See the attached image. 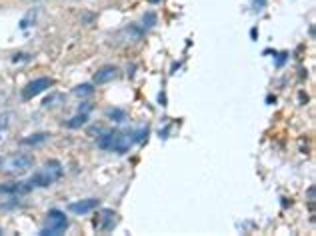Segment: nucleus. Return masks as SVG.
Here are the masks:
<instances>
[{
	"label": "nucleus",
	"mask_w": 316,
	"mask_h": 236,
	"mask_svg": "<svg viewBox=\"0 0 316 236\" xmlns=\"http://www.w3.org/2000/svg\"><path fill=\"white\" fill-rule=\"evenodd\" d=\"M62 174H64V166L58 160H48L42 168L34 172V176L28 182L32 188H48L54 182H58L62 178Z\"/></svg>",
	"instance_id": "obj_1"
},
{
	"label": "nucleus",
	"mask_w": 316,
	"mask_h": 236,
	"mask_svg": "<svg viewBox=\"0 0 316 236\" xmlns=\"http://www.w3.org/2000/svg\"><path fill=\"white\" fill-rule=\"evenodd\" d=\"M34 166V160L28 154H8L0 160V172L8 176H22Z\"/></svg>",
	"instance_id": "obj_2"
},
{
	"label": "nucleus",
	"mask_w": 316,
	"mask_h": 236,
	"mask_svg": "<svg viewBox=\"0 0 316 236\" xmlns=\"http://www.w3.org/2000/svg\"><path fill=\"white\" fill-rule=\"evenodd\" d=\"M68 218H66V214L62 212V210H50L48 212V224L40 230V234L42 236H58L62 234L66 228H68Z\"/></svg>",
	"instance_id": "obj_3"
},
{
	"label": "nucleus",
	"mask_w": 316,
	"mask_h": 236,
	"mask_svg": "<svg viewBox=\"0 0 316 236\" xmlns=\"http://www.w3.org/2000/svg\"><path fill=\"white\" fill-rule=\"evenodd\" d=\"M52 84H54V80L48 78V76H42V78L32 80V82H28V84L22 88V98H24V100H30V98H34V96L42 94L44 90H50Z\"/></svg>",
	"instance_id": "obj_4"
},
{
	"label": "nucleus",
	"mask_w": 316,
	"mask_h": 236,
	"mask_svg": "<svg viewBox=\"0 0 316 236\" xmlns=\"http://www.w3.org/2000/svg\"><path fill=\"white\" fill-rule=\"evenodd\" d=\"M142 36H144V28H140V26H136V24H128V26H124L118 34H116V40H118V44L132 46V44L140 42Z\"/></svg>",
	"instance_id": "obj_5"
},
{
	"label": "nucleus",
	"mask_w": 316,
	"mask_h": 236,
	"mask_svg": "<svg viewBox=\"0 0 316 236\" xmlns=\"http://www.w3.org/2000/svg\"><path fill=\"white\" fill-rule=\"evenodd\" d=\"M132 144H134V134L132 132H116L110 150L116 152V154H126L132 148Z\"/></svg>",
	"instance_id": "obj_6"
},
{
	"label": "nucleus",
	"mask_w": 316,
	"mask_h": 236,
	"mask_svg": "<svg viewBox=\"0 0 316 236\" xmlns=\"http://www.w3.org/2000/svg\"><path fill=\"white\" fill-rule=\"evenodd\" d=\"M30 190H32L30 182H4V184H0V192L10 194V196H22V194H28Z\"/></svg>",
	"instance_id": "obj_7"
},
{
	"label": "nucleus",
	"mask_w": 316,
	"mask_h": 236,
	"mask_svg": "<svg viewBox=\"0 0 316 236\" xmlns=\"http://www.w3.org/2000/svg\"><path fill=\"white\" fill-rule=\"evenodd\" d=\"M120 74V70L116 66H112V64H106V66H102V68H98L96 70V74H94V84H108V82H112V80H116Z\"/></svg>",
	"instance_id": "obj_8"
},
{
	"label": "nucleus",
	"mask_w": 316,
	"mask_h": 236,
	"mask_svg": "<svg viewBox=\"0 0 316 236\" xmlns=\"http://www.w3.org/2000/svg\"><path fill=\"white\" fill-rule=\"evenodd\" d=\"M100 204L98 198H86V200H78V202H70L68 204V210L74 212V214H88L92 210H96Z\"/></svg>",
	"instance_id": "obj_9"
},
{
	"label": "nucleus",
	"mask_w": 316,
	"mask_h": 236,
	"mask_svg": "<svg viewBox=\"0 0 316 236\" xmlns=\"http://www.w3.org/2000/svg\"><path fill=\"white\" fill-rule=\"evenodd\" d=\"M96 218H98V220H96L94 224H96V228L102 230V232H108V230H112V228L116 226V214H114L112 210H102Z\"/></svg>",
	"instance_id": "obj_10"
},
{
	"label": "nucleus",
	"mask_w": 316,
	"mask_h": 236,
	"mask_svg": "<svg viewBox=\"0 0 316 236\" xmlns=\"http://www.w3.org/2000/svg\"><path fill=\"white\" fill-rule=\"evenodd\" d=\"M48 138H50V134L38 132V134H30V136H26V138L22 140V144H24V146H40V144H44Z\"/></svg>",
	"instance_id": "obj_11"
},
{
	"label": "nucleus",
	"mask_w": 316,
	"mask_h": 236,
	"mask_svg": "<svg viewBox=\"0 0 316 236\" xmlns=\"http://www.w3.org/2000/svg\"><path fill=\"white\" fill-rule=\"evenodd\" d=\"M86 122H88V114H84V112H76V116H72L70 120H66V122H64V126H66V128L76 130V128H82Z\"/></svg>",
	"instance_id": "obj_12"
},
{
	"label": "nucleus",
	"mask_w": 316,
	"mask_h": 236,
	"mask_svg": "<svg viewBox=\"0 0 316 236\" xmlns=\"http://www.w3.org/2000/svg\"><path fill=\"white\" fill-rule=\"evenodd\" d=\"M62 102H64V96L54 92V94H50V96L44 100V108H58Z\"/></svg>",
	"instance_id": "obj_13"
},
{
	"label": "nucleus",
	"mask_w": 316,
	"mask_h": 236,
	"mask_svg": "<svg viewBox=\"0 0 316 236\" xmlns=\"http://www.w3.org/2000/svg\"><path fill=\"white\" fill-rule=\"evenodd\" d=\"M92 92H94V86H92V84H80V86H76V88H74V94H76L78 98L90 96Z\"/></svg>",
	"instance_id": "obj_14"
},
{
	"label": "nucleus",
	"mask_w": 316,
	"mask_h": 236,
	"mask_svg": "<svg viewBox=\"0 0 316 236\" xmlns=\"http://www.w3.org/2000/svg\"><path fill=\"white\" fill-rule=\"evenodd\" d=\"M106 116L112 118L114 122H124V120H126V112H124V110H118V108H110V110L106 112Z\"/></svg>",
	"instance_id": "obj_15"
},
{
	"label": "nucleus",
	"mask_w": 316,
	"mask_h": 236,
	"mask_svg": "<svg viewBox=\"0 0 316 236\" xmlns=\"http://www.w3.org/2000/svg\"><path fill=\"white\" fill-rule=\"evenodd\" d=\"M142 24H144V28L156 26V14H154V12H146V14L142 16Z\"/></svg>",
	"instance_id": "obj_16"
},
{
	"label": "nucleus",
	"mask_w": 316,
	"mask_h": 236,
	"mask_svg": "<svg viewBox=\"0 0 316 236\" xmlns=\"http://www.w3.org/2000/svg\"><path fill=\"white\" fill-rule=\"evenodd\" d=\"M134 134V142H142L146 136H148V128H140V130H136V132H132Z\"/></svg>",
	"instance_id": "obj_17"
},
{
	"label": "nucleus",
	"mask_w": 316,
	"mask_h": 236,
	"mask_svg": "<svg viewBox=\"0 0 316 236\" xmlns=\"http://www.w3.org/2000/svg\"><path fill=\"white\" fill-rule=\"evenodd\" d=\"M12 114H8V112H6V114H2V116H0V130H6V128H8V126H10V120H12Z\"/></svg>",
	"instance_id": "obj_18"
},
{
	"label": "nucleus",
	"mask_w": 316,
	"mask_h": 236,
	"mask_svg": "<svg viewBox=\"0 0 316 236\" xmlns=\"http://www.w3.org/2000/svg\"><path fill=\"white\" fill-rule=\"evenodd\" d=\"M78 112H84V114H90L92 112V104H88V102H82L78 108Z\"/></svg>",
	"instance_id": "obj_19"
},
{
	"label": "nucleus",
	"mask_w": 316,
	"mask_h": 236,
	"mask_svg": "<svg viewBox=\"0 0 316 236\" xmlns=\"http://www.w3.org/2000/svg\"><path fill=\"white\" fill-rule=\"evenodd\" d=\"M18 60H30V56L28 54H14V62H18Z\"/></svg>",
	"instance_id": "obj_20"
},
{
	"label": "nucleus",
	"mask_w": 316,
	"mask_h": 236,
	"mask_svg": "<svg viewBox=\"0 0 316 236\" xmlns=\"http://www.w3.org/2000/svg\"><path fill=\"white\" fill-rule=\"evenodd\" d=\"M150 4H158V2H162V0H148Z\"/></svg>",
	"instance_id": "obj_21"
},
{
	"label": "nucleus",
	"mask_w": 316,
	"mask_h": 236,
	"mask_svg": "<svg viewBox=\"0 0 316 236\" xmlns=\"http://www.w3.org/2000/svg\"><path fill=\"white\" fill-rule=\"evenodd\" d=\"M0 234H2V232H0Z\"/></svg>",
	"instance_id": "obj_22"
}]
</instances>
